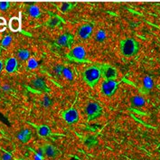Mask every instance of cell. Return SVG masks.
<instances>
[{
    "mask_svg": "<svg viewBox=\"0 0 160 160\" xmlns=\"http://www.w3.org/2000/svg\"><path fill=\"white\" fill-rule=\"evenodd\" d=\"M139 44L132 38H127L120 42V52L126 57H131L138 53Z\"/></svg>",
    "mask_w": 160,
    "mask_h": 160,
    "instance_id": "1",
    "label": "cell"
},
{
    "mask_svg": "<svg viewBox=\"0 0 160 160\" xmlns=\"http://www.w3.org/2000/svg\"><path fill=\"white\" fill-rule=\"evenodd\" d=\"M82 77H83V80L87 84L94 88L96 85L98 84V82L101 79V70H100V68L96 67V66L88 68L82 73Z\"/></svg>",
    "mask_w": 160,
    "mask_h": 160,
    "instance_id": "2",
    "label": "cell"
},
{
    "mask_svg": "<svg viewBox=\"0 0 160 160\" xmlns=\"http://www.w3.org/2000/svg\"><path fill=\"white\" fill-rule=\"evenodd\" d=\"M85 113L88 120L92 121L101 117L102 114V108L100 106V104L96 102H90L85 108Z\"/></svg>",
    "mask_w": 160,
    "mask_h": 160,
    "instance_id": "3",
    "label": "cell"
},
{
    "mask_svg": "<svg viewBox=\"0 0 160 160\" xmlns=\"http://www.w3.org/2000/svg\"><path fill=\"white\" fill-rule=\"evenodd\" d=\"M118 87V83L115 80H104L101 84V92L103 95L111 97L113 96Z\"/></svg>",
    "mask_w": 160,
    "mask_h": 160,
    "instance_id": "4",
    "label": "cell"
},
{
    "mask_svg": "<svg viewBox=\"0 0 160 160\" xmlns=\"http://www.w3.org/2000/svg\"><path fill=\"white\" fill-rule=\"evenodd\" d=\"M67 57L70 60L78 62H83L86 59V51L84 47L80 46V45L73 47L67 54Z\"/></svg>",
    "mask_w": 160,
    "mask_h": 160,
    "instance_id": "5",
    "label": "cell"
},
{
    "mask_svg": "<svg viewBox=\"0 0 160 160\" xmlns=\"http://www.w3.org/2000/svg\"><path fill=\"white\" fill-rule=\"evenodd\" d=\"M100 70H101V75L103 76L105 80H116L118 77L117 70L110 65L103 64L100 67Z\"/></svg>",
    "mask_w": 160,
    "mask_h": 160,
    "instance_id": "6",
    "label": "cell"
},
{
    "mask_svg": "<svg viewBox=\"0 0 160 160\" xmlns=\"http://www.w3.org/2000/svg\"><path fill=\"white\" fill-rule=\"evenodd\" d=\"M62 118L64 119V121L68 124H70V125L74 124L79 120V113L73 108L69 109L67 110H64L62 113Z\"/></svg>",
    "mask_w": 160,
    "mask_h": 160,
    "instance_id": "7",
    "label": "cell"
},
{
    "mask_svg": "<svg viewBox=\"0 0 160 160\" xmlns=\"http://www.w3.org/2000/svg\"><path fill=\"white\" fill-rule=\"evenodd\" d=\"M56 43L62 46V47H65V48H71L73 43H74V37L73 35L71 34H64L60 35L59 38L57 39Z\"/></svg>",
    "mask_w": 160,
    "mask_h": 160,
    "instance_id": "8",
    "label": "cell"
},
{
    "mask_svg": "<svg viewBox=\"0 0 160 160\" xmlns=\"http://www.w3.org/2000/svg\"><path fill=\"white\" fill-rule=\"evenodd\" d=\"M4 68L7 72L8 73H13L15 72L18 68V61L15 57H11L7 60L6 63L4 64Z\"/></svg>",
    "mask_w": 160,
    "mask_h": 160,
    "instance_id": "9",
    "label": "cell"
},
{
    "mask_svg": "<svg viewBox=\"0 0 160 160\" xmlns=\"http://www.w3.org/2000/svg\"><path fill=\"white\" fill-rule=\"evenodd\" d=\"M92 26L91 25H84L81 26L78 30V35L82 39H88L92 34Z\"/></svg>",
    "mask_w": 160,
    "mask_h": 160,
    "instance_id": "10",
    "label": "cell"
},
{
    "mask_svg": "<svg viewBox=\"0 0 160 160\" xmlns=\"http://www.w3.org/2000/svg\"><path fill=\"white\" fill-rule=\"evenodd\" d=\"M40 149L42 150L43 155L48 158H56L59 154V150L52 145H44Z\"/></svg>",
    "mask_w": 160,
    "mask_h": 160,
    "instance_id": "11",
    "label": "cell"
},
{
    "mask_svg": "<svg viewBox=\"0 0 160 160\" xmlns=\"http://www.w3.org/2000/svg\"><path fill=\"white\" fill-rule=\"evenodd\" d=\"M32 85L35 90L39 91V92H48V86L46 85L45 82L42 80V78H36L34 79L32 82Z\"/></svg>",
    "mask_w": 160,
    "mask_h": 160,
    "instance_id": "12",
    "label": "cell"
},
{
    "mask_svg": "<svg viewBox=\"0 0 160 160\" xmlns=\"http://www.w3.org/2000/svg\"><path fill=\"white\" fill-rule=\"evenodd\" d=\"M31 136H32L31 131H30L28 128H25V129L20 130V131L17 133V138H18L21 142H23V143H27V142L30 140Z\"/></svg>",
    "mask_w": 160,
    "mask_h": 160,
    "instance_id": "13",
    "label": "cell"
},
{
    "mask_svg": "<svg viewBox=\"0 0 160 160\" xmlns=\"http://www.w3.org/2000/svg\"><path fill=\"white\" fill-rule=\"evenodd\" d=\"M37 133L42 138H49L52 135V130L48 126L42 125V126H39L37 128Z\"/></svg>",
    "mask_w": 160,
    "mask_h": 160,
    "instance_id": "14",
    "label": "cell"
},
{
    "mask_svg": "<svg viewBox=\"0 0 160 160\" xmlns=\"http://www.w3.org/2000/svg\"><path fill=\"white\" fill-rule=\"evenodd\" d=\"M154 87V82L150 76H146L143 80V91L145 92H150Z\"/></svg>",
    "mask_w": 160,
    "mask_h": 160,
    "instance_id": "15",
    "label": "cell"
},
{
    "mask_svg": "<svg viewBox=\"0 0 160 160\" xmlns=\"http://www.w3.org/2000/svg\"><path fill=\"white\" fill-rule=\"evenodd\" d=\"M9 27L13 32H17L21 28V21L18 17H13L9 21Z\"/></svg>",
    "mask_w": 160,
    "mask_h": 160,
    "instance_id": "16",
    "label": "cell"
},
{
    "mask_svg": "<svg viewBox=\"0 0 160 160\" xmlns=\"http://www.w3.org/2000/svg\"><path fill=\"white\" fill-rule=\"evenodd\" d=\"M131 103L136 108H141V107H143L144 105H145L146 101H145V99H144L143 97L137 95V96H134L131 99Z\"/></svg>",
    "mask_w": 160,
    "mask_h": 160,
    "instance_id": "17",
    "label": "cell"
},
{
    "mask_svg": "<svg viewBox=\"0 0 160 160\" xmlns=\"http://www.w3.org/2000/svg\"><path fill=\"white\" fill-rule=\"evenodd\" d=\"M17 56L18 58L22 61H27L30 58V52L29 51L26 49H20L17 52Z\"/></svg>",
    "mask_w": 160,
    "mask_h": 160,
    "instance_id": "18",
    "label": "cell"
},
{
    "mask_svg": "<svg viewBox=\"0 0 160 160\" xmlns=\"http://www.w3.org/2000/svg\"><path fill=\"white\" fill-rule=\"evenodd\" d=\"M28 14L29 16L34 18H37V17H40V9L38 8L37 7L35 6H31L29 8H28Z\"/></svg>",
    "mask_w": 160,
    "mask_h": 160,
    "instance_id": "19",
    "label": "cell"
},
{
    "mask_svg": "<svg viewBox=\"0 0 160 160\" xmlns=\"http://www.w3.org/2000/svg\"><path fill=\"white\" fill-rule=\"evenodd\" d=\"M38 67V62L34 58H29L27 60V68L29 70H34Z\"/></svg>",
    "mask_w": 160,
    "mask_h": 160,
    "instance_id": "20",
    "label": "cell"
},
{
    "mask_svg": "<svg viewBox=\"0 0 160 160\" xmlns=\"http://www.w3.org/2000/svg\"><path fill=\"white\" fill-rule=\"evenodd\" d=\"M62 74L64 75V77L68 79L69 81H72V78H73V74L72 72V71L69 69V68H63V71H62Z\"/></svg>",
    "mask_w": 160,
    "mask_h": 160,
    "instance_id": "21",
    "label": "cell"
},
{
    "mask_svg": "<svg viewBox=\"0 0 160 160\" xmlns=\"http://www.w3.org/2000/svg\"><path fill=\"white\" fill-rule=\"evenodd\" d=\"M106 39V33L103 30H100L96 34V40L99 42H102Z\"/></svg>",
    "mask_w": 160,
    "mask_h": 160,
    "instance_id": "22",
    "label": "cell"
},
{
    "mask_svg": "<svg viewBox=\"0 0 160 160\" xmlns=\"http://www.w3.org/2000/svg\"><path fill=\"white\" fill-rule=\"evenodd\" d=\"M11 42H12V38H11V36L7 35V36L2 40V45H3L4 47H7V46H8L9 44L11 43Z\"/></svg>",
    "mask_w": 160,
    "mask_h": 160,
    "instance_id": "23",
    "label": "cell"
},
{
    "mask_svg": "<svg viewBox=\"0 0 160 160\" xmlns=\"http://www.w3.org/2000/svg\"><path fill=\"white\" fill-rule=\"evenodd\" d=\"M60 23V19L59 18H57V17H53V18H52L50 21H49V25H50L51 27H54V26H56V25H58Z\"/></svg>",
    "mask_w": 160,
    "mask_h": 160,
    "instance_id": "24",
    "label": "cell"
},
{
    "mask_svg": "<svg viewBox=\"0 0 160 160\" xmlns=\"http://www.w3.org/2000/svg\"><path fill=\"white\" fill-rule=\"evenodd\" d=\"M72 8V6H71V3H68V2H64V3H62V12H67L68 10H70V9Z\"/></svg>",
    "mask_w": 160,
    "mask_h": 160,
    "instance_id": "25",
    "label": "cell"
},
{
    "mask_svg": "<svg viewBox=\"0 0 160 160\" xmlns=\"http://www.w3.org/2000/svg\"><path fill=\"white\" fill-rule=\"evenodd\" d=\"M6 27H7V22H6L5 18L0 17V32L5 31Z\"/></svg>",
    "mask_w": 160,
    "mask_h": 160,
    "instance_id": "26",
    "label": "cell"
},
{
    "mask_svg": "<svg viewBox=\"0 0 160 160\" xmlns=\"http://www.w3.org/2000/svg\"><path fill=\"white\" fill-rule=\"evenodd\" d=\"M9 8V3L6 2V1H2L0 2V10L2 11H6L7 9Z\"/></svg>",
    "mask_w": 160,
    "mask_h": 160,
    "instance_id": "27",
    "label": "cell"
},
{
    "mask_svg": "<svg viewBox=\"0 0 160 160\" xmlns=\"http://www.w3.org/2000/svg\"><path fill=\"white\" fill-rule=\"evenodd\" d=\"M63 66L62 64H58L54 67V72L58 74V75H61L62 74V71H63Z\"/></svg>",
    "mask_w": 160,
    "mask_h": 160,
    "instance_id": "28",
    "label": "cell"
},
{
    "mask_svg": "<svg viewBox=\"0 0 160 160\" xmlns=\"http://www.w3.org/2000/svg\"><path fill=\"white\" fill-rule=\"evenodd\" d=\"M51 103H52V101L49 99V97L48 96H44V98H43V100H42V105L44 106V107H48V106H50Z\"/></svg>",
    "mask_w": 160,
    "mask_h": 160,
    "instance_id": "29",
    "label": "cell"
},
{
    "mask_svg": "<svg viewBox=\"0 0 160 160\" xmlns=\"http://www.w3.org/2000/svg\"><path fill=\"white\" fill-rule=\"evenodd\" d=\"M39 151L40 152L35 153V155H34V160H43V157H42L43 153H42L41 149Z\"/></svg>",
    "mask_w": 160,
    "mask_h": 160,
    "instance_id": "30",
    "label": "cell"
},
{
    "mask_svg": "<svg viewBox=\"0 0 160 160\" xmlns=\"http://www.w3.org/2000/svg\"><path fill=\"white\" fill-rule=\"evenodd\" d=\"M12 159V155L9 152H5L2 156V160H10Z\"/></svg>",
    "mask_w": 160,
    "mask_h": 160,
    "instance_id": "31",
    "label": "cell"
},
{
    "mask_svg": "<svg viewBox=\"0 0 160 160\" xmlns=\"http://www.w3.org/2000/svg\"><path fill=\"white\" fill-rule=\"evenodd\" d=\"M3 69H4V63H3L2 61H0V72L3 71Z\"/></svg>",
    "mask_w": 160,
    "mask_h": 160,
    "instance_id": "32",
    "label": "cell"
},
{
    "mask_svg": "<svg viewBox=\"0 0 160 160\" xmlns=\"http://www.w3.org/2000/svg\"><path fill=\"white\" fill-rule=\"evenodd\" d=\"M3 89H4L5 91H8V90H9V89H10V88H9L8 85H5V86L3 87Z\"/></svg>",
    "mask_w": 160,
    "mask_h": 160,
    "instance_id": "33",
    "label": "cell"
},
{
    "mask_svg": "<svg viewBox=\"0 0 160 160\" xmlns=\"http://www.w3.org/2000/svg\"><path fill=\"white\" fill-rule=\"evenodd\" d=\"M159 160H160V153H159Z\"/></svg>",
    "mask_w": 160,
    "mask_h": 160,
    "instance_id": "34",
    "label": "cell"
},
{
    "mask_svg": "<svg viewBox=\"0 0 160 160\" xmlns=\"http://www.w3.org/2000/svg\"><path fill=\"white\" fill-rule=\"evenodd\" d=\"M18 160H25V159H18Z\"/></svg>",
    "mask_w": 160,
    "mask_h": 160,
    "instance_id": "35",
    "label": "cell"
},
{
    "mask_svg": "<svg viewBox=\"0 0 160 160\" xmlns=\"http://www.w3.org/2000/svg\"><path fill=\"white\" fill-rule=\"evenodd\" d=\"M10 160H13V159H10Z\"/></svg>",
    "mask_w": 160,
    "mask_h": 160,
    "instance_id": "36",
    "label": "cell"
}]
</instances>
